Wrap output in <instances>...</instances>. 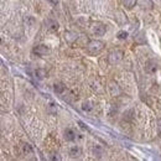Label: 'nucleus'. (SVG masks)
Listing matches in <instances>:
<instances>
[{"label": "nucleus", "instance_id": "9d476101", "mask_svg": "<svg viewBox=\"0 0 161 161\" xmlns=\"http://www.w3.org/2000/svg\"><path fill=\"white\" fill-rule=\"evenodd\" d=\"M69 155H71V158H78L80 155V149L78 146H73V147H71V150H69Z\"/></svg>", "mask_w": 161, "mask_h": 161}, {"label": "nucleus", "instance_id": "ddd939ff", "mask_svg": "<svg viewBox=\"0 0 161 161\" xmlns=\"http://www.w3.org/2000/svg\"><path fill=\"white\" fill-rule=\"evenodd\" d=\"M82 109H83L84 112H91V110L93 109V103H92V102H84V103L82 104Z\"/></svg>", "mask_w": 161, "mask_h": 161}, {"label": "nucleus", "instance_id": "f03ea898", "mask_svg": "<svg viewBox=\"0 0 161 161\" xmlns=\"http://www.w3.org/2000/svg\"><path fill=\"white\" fill-rule=\"evenodd\" d=\"M123 56H124L123 51L115 50V51H112V52L109 53L108 60H109V62H110L112 64H115V63H118V62H120V61L123 60Z\"/></svg>", "mask_w": 161, "mask_h": 161}, {"label": "nucleus", "instance_id": "20e7f679", "mask_svg": "<svg viewBox=\"0 0 161 161\" xmlns=\"http://www.w3.org/2000/svg\"><path fill=\"white\" fill-rule=\"evenodd\" d=\"M109 92H110V96H113V97L119 96V94H120V88H119L118 83L110 82V83H109Z\"/></svg>", "mask_w": 161, "mask_h": 161}, {"label": "nucleus", "instance_id": "1a4fd4ad", "mask_svg": "<svg viewBox=\"0 0 161 161\" xmlns=\"http://www.w3.org/2000/svg\"><path fill=\"white\" fill-rule=\"evenodd\" d=\"M34 153V149L30 144H24L22 145V154L24 155H31Z\"/></svg>", "mask_w": 161, "mask_h": 161}, {"label": "nucleus", "instance_id": "2eb2a0df", "mask_svg": "<svg viewBox=\"0 0 161 161\" xmlns=\"http://www.w3.org/2000/svg\"><path fill=\"white\" fill-rule=\"evenodd\" d=\"M126 37H128V32H125V31H119V32H118V39L125 40Z\"/></svg>", "mask_w": 161, "mask_h": 161}, {"label": "nucleus", "instance_id": "f3484780", "mask_svg": "<svg viewBox=\"0 0 161 161\" xmlns=\"http://www.w3.org/2000/svg\"><path fill=\"white\" fill-rule=\"evenodd\" d=\"M78 125H80L82 129H86V130H88V126H87L84 123H82V121H78Z\"/></svg>", "mask_w": 161, "mask_h": 161}, {"label": "nucleus", "instance_id": "423d86ee", "mask_svg": "<svg viewBox=\"0 0 161 161\" xmlns=\"http://www.w3.org/2000/svg\"><path fill=\"white\" fill-rule=\"evenodd\" d=\"M48 47L47 46H45V45H39L35 50H34V52L37 55V56H40V57H42V56H45L46 53H48Z\"/></svg>", "mask_w": 161, "mask_h": 161}, {"label": "nucleus", "instance_id": "0eeeda50", "mask_svg": "<svg viewBox=\"0 0 161 161\" xmlns=\"http://www.w3.org/2000/svg\"><path fill=\"white\" fill-rule=\"evenodd\" d=\"M64 139L67 141H73L76 139V133H75V130H72V129H66L64 130Z\"/></svg>", "mask_w": 161, "mask_h": 161}, {"label": "nucleus", "instance_id": "9b49d317", "mask_svg": "<svg viewBox=\"0 0 161 161\" xmlns=\"http://www.w3.org/2000/svg\"><path fill=\"white\" fill-rule=\"evenodd\" d=\"M35 77H36L37 80H43V78L46 77V71H45V69H41V68L36 69V71H35Z\"/></svg>", "mask_w": 161, "mask_h": 161}, {"label": "nucleus", "instance_id": "4468645a", "mask_svg": "<svg viewBox=\"0 0 161 161\" xmlns=\"http://www.w3.org/2000/svg\"><path fill=\"white\" fill-rule=\"evenodd\" d=\"M136 4V0H124V6L126 9H133Z\"/></svg>", "mask_w": 161, "mask_h": 161}, {"label": "nucleus", "instance_id": "39448f33", "mask_svg": "<svg viewBox=\"0 0 161 161\" xmlns=\"http://www.w3.org/2000/svg\"><path fill=\"white\" fill-rule=\"evenodd\" d=\"M93 32L97 35V36H103L104 34H105V26L101 24V22H97V24H94V26H93Z\"/></svg>", "mask_w": 161, "mask_h": 161}, {"label": "nucleus", "instance_id": "6ab92c4d", "mask_svg": "<svg viewBox=\"0 0 161 161\" xmlns=\"http://www.w3.org/2000/svg\"><path fill=\"white\" fill-rule=\"evenodd\" d=\"M158 124H159V130H158V131H159V134H160L161 133V120H158Z\"/></svg>", "mask_w": 161, "mask_h": 161}, {"label": "nucleus", "instance_id": "7ed1b4c3", "mask_svg": "<svg viewBox=\"0 0 161 161\" xmlns=\"http://www.w3.org/2000/svg\"><path fill=\"white\" fill-rule=\"evenodd\" d=\"M145 69H146V72L150 73V75L155 73V72L158 71V63H156V61H154V60L147 61L146 64H145Z\"/></svg>", "mask_w": 161, "mask_h": 161}, {"label": "nucleus", "instance_id": "f8f14e48", "mask_svg": "<svg viewBox=\"0 0 161 161\" xmlns=\"http://www.w3.org/2000/svg\"><path fill=\"white\" fill-rule=\"evenodd\" d=\"M64 84H62V83H56L55 86H53V89H55V92L56 93H58V94H61V93H63L64 92Z\"/></svg>", "mask_w": 161, "mask_h": 161}, {"label": "nucleus", "instance_id": "6e6552de", "mask_svg": "<svg viewBox=\"0 0 161 161\" xmlns=\"http://www.w3.org/2000/svg\"><path fill=\"white\" fill-rule=\"evenodd\" d=\"M46 25H47V27L50 29V30H52V31H56V30H58V22L56 20H52V19H48V20L46 21Z\"/></svg>", "mask_w": 161, "mask_h": 161}, {"label": "nucleus", "instance_id": "f257e3e1", "mask_svg": "<svg viewBox=\"0 0 161 161\" xmlns=\"http://www.w3.org/2000/svg\"><path fill=\"white\" fill-rule=\"evenodd\" d=\"M103 48H104V43L99 40H93L88 42L87 45V51L89 55H98Z\"/></svg>", "mask_w": 161, "mask_h": 161}, {"label": "nucleus", "instance_id": "dca6fc26", "mask_svg": "<svg viewBox=\"0 0 161 161\" xmlns=\"http://www.w3.org/2000/svg\"><path fill=\"white\" fill-rule=\"evenodd\" d=\"M93 153H94V154L97 153V154H98V158H101V155H102V150H101V149H99V146H96V147L93 149Z\"/></svg>", "mask_w": 161, "mask_h": 161}, {"label": "nucleus", "instance_id": "a211bd4d", "mask_svg": "<svg viewBox=\"0 0 161 161\" xmlns=\"http://www.w3.org/2000/svg\"><path fill=\"white\" fill-rule=\"evenodd\" d=\"M48 1H50L52 5H57V4H58V0H48Z\"/></svg>", "mask_w": 161, "mask_h": 161}]
</instances>
